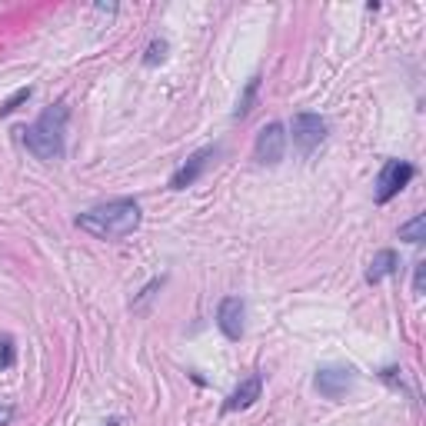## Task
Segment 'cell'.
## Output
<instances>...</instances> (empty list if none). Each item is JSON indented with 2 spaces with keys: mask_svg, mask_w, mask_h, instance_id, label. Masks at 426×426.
<instances>
[{
  "mask_svg": "<svg viewBox=\"0 0 426 426\" xmlns=\"http://www.w3.org/2000/svg\"><path fill=\"white\" fill-rule=\"evenodd\" d=\"M260 400V376H250V380H243L237 390H233V396L227 400V413H233V410H247V406H253Z\"/></svg>",
  "mask_w": 426,
  "mask_h": 426,
  "instance_id": "cell-9",
  "label": "cell"
},
{
  "mask_svg": "<svg viewBox=\"0 0 426 426\" xmlns=\"http://www.w3.org/2000/svg\"><path fill=\"white\" fill-rule=\"evenodd\" d=\"M393 270H396V253L393 250H380L376 257H373L370 270H366V280L376 284V280H383V276H390Z\"/></svg>",
  "mask_w": 426,
  "mask_h": 426,
  "instance_id": "cell-10",
  "label": "cell"
},
{
  "mask_svg": "<svg viewBox=\"0 0 426 426\" xmlns=\"http://www.w3.org/2000/svg\"><path fill=\"white\" fill-rule=\"evenodd\" d=\"M64 127H67V107H50L40 120L27 127L23 143L37 160H60L64 157Z\"/></svg>",
  "mask_w": 426,
  "mask_h": 426,
  "instance_id": "cell-2",
  "label": "cell"
},
{
  "mask_svg": "<svg viewBox=\"0 0 426 426\" xmlns=\"http://www.w3.org/2000/svg\"><path fill=\"white\" fill-rule=\"evenodd\" d=\"M323 137H327V120H323L320 113H296L293 117V143L303 153L320 147Z\"/></svg>",
  "mask_w": 426,
  "mask_h": 426,
  "instance_id": "cell-4",
  "label": "cell"
},
{
  "mask_svg": "<svg viewBox=\"0 0 426 426\" xmlns=\"http://www.w3.org/2000/svg\"><path fill=\"white\" fill-rule=\"evenodd\" d=\"M284 143H286V133L280 123H267L257 137V160L263 164H280L284 160Z\"/></svg>",
  "mask_w": 426,
  "mask_h": 426,
  "instance_id": "cell-5",
  "label": "cell"
},
{
  "mask_svg": "<svg viewBox=\"0 0 426 426\" xmlns=\"http://www.w3.org/2000/svg\"><path fill=\"white\" fill-rule=\"evenodd\" d=\"M30 97V87H23V90H17V94H13L11 100H7V103H4V107H0V117H7V113H13V110H17V103H23V100Z\"/></svg>",
  "mask_w": 426,
  "mask_h": 426,
  "instance_id": "cell-13",
  "label": "cell"
},
{
  "mask_svg": "<svg viewBox=\"0 0 426 426\" xmlns=\"http://www.w3.org/2000/svg\"><path fill=\"white\" fill-rule=\"evenodd\" d=\"M320 393L330 396V400H340V396L350 390V370H323L317 376Z\"/></svg>",
  "mask_w": 426,
  "mask_h": 426,
  "instance_id": "cell-8",
  "label": "cell"
},
{
  "mask_svg": "<svg viewBox=\"0 0 426 426\" xmlns=\"http://www.w3.org/2000/svg\"><path fill=\"white\" fill-rule=\"evenodd\" d=\"M210 157H213V150H200L197 157H190V160H186V164H184V167H180V170H176V174H174V180H170V186H174V190H186V186L194 184V180H197V176L203 174V170H207Z\"/></svg>",
  "mask_w": 426,
  "mask_h": 426,
  "instance_id": "cell-7",
  "label": "cell"
},
{
  "mask_svg": "<svg viewBox=\"0 0 426 426\" xmlns=\"http://www.w3.org/2000/svg\"><path fill=\"white\" fill-rule=\"evenodd\" d=\"M416 290H423V263L416 267Z\"/></svg>",
  "mask_w": 426,
  "mask_h": 426,
  "instance_id": "cell-15",
  "label": "cell"
},
{
  "mask_svg": "<svg viewBox=\"0 0 426 426\" xmlns=\"http://www.w3.org/2000/svg\"><path fill=\"white\" fill-rule=\"evenodd\" d=\"M400 240H406V243L426 240V217H423V213H420L416 220H410L406 227H400Z\"/></svg>",
  "mask_w": 426,
  "mask_h": 426,
  "instance_id": "cell-11",
  "label": "cell"
},
{
  "mask_svg": "<svg viewBox=\"0 0 426 426\" xmlns=\"http://www.w3.org/2000/svg\"><path fill=\"white\" fill-rule=\"evenodd\" d=\"M410 180H413V167L406 160H386L380 180H376V203H386L390 197H396Z\"/></svg>",
  "mask_w": 426,
  "mask_h": 426,
  "instance_id": "cell-3",
  "label": "cell"
},
{
  "mask_svg": "<svg viewBox=\"0 0 426 426\" xmlns=\"http://www.w3.org/2000/svg\"><path fill=\"white\" fill-rule=\"evenodd\" d=\"M13 360H17V353H13V343H11V340H0V370L13 366Z\"/></svg>",
  "mask_w": 426,
  "mask_h": 426,
  "instance_id": "cell-12",
  "label": "cell"
},
{
  "mask_svg": "<svg viewBox=\"0 0 426 426\" xmlns=\"http://www.w3.org/2000/svg\"><path fill=\"white\" fill-rule=\"evenodd\" d=\"M77 227L87 230L90 237H100V240H120V237H127V233L140 227V207L133 200H113V203H103V207L80 213Z\"/></svg>",
  "mask_w": 426,
  "mask_h": 426,
  "instance_id": "cell-1",
  "label": "cell"
},
{
  "mask_svg": "<svg viewBox=\"0 0 426 426\" xmlns=\"http://www.w3.org/2000/svg\"><path fill=\"white\" fill-rule=\"evenodd\" d=\"M11 420H13V410H11V406H4V403H0V426H7Z\"/></svg>",
  "mask_w": 426,
  "mask_h": 426,
  "instance_id": "cell-14",
  "label": "cell"
},
{
  "mask_svg": "<svg viewBox=\"0 0 426 426\" xmlns=\"http://www.w3.org/2000/svg\"><path fill=\"white\" fill-rule=\"evenodd\" d=\"M217 323L223 330L227 340H240L243 337V300L240 296H227L220 303V313H217Z\"/></svg>",
  "mask_w": 426,
  "mask_h": 426,
  "instance_id": "cell-6",
  "label": "cell"
}]
</instances>
